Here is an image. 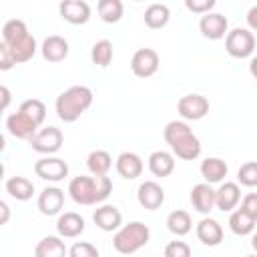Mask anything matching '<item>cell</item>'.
I'll return each instance as SVG.
<instances>
[{"label": "cell", "mask_w": 257, "mask_h": 257, "mask_svg": "<svg viewBox=\"0 0 257 257\" xmlns=\"http://www.w3.org/2000/svg\"><path fill=\"white\" fill-rule=\"evenodd\" d=\"M0 211H2V219H0V223L6 225V223H8V217H10V209H8V205H6L4 201L0 203Z\"/></svg>", "instance_id": "obj_43"}, {"label": "cell", "mask_w": 257, "mask_h": 257, "mask_svg": "<svg viewBox=\"0 0 257 257\" xmlns=\"http://www.w3.org/2000/svg\"><path fill=\"white\" fill-rule=\"evenodd\" d=\"M6 46H8V44H6ZM8 48H10V52H12L14 62H16V64H22V62H28V60L36 54V40H34L32 34H28V36H24L22 40H18L16 44H12V46H8Z\"/></svg>", "instance_id": "obj_29"}, {"label": "cell", "mask_w": 257, "mask_h": 257, "mask_svg": "<svg viewBox=\"0 0 257 257\" xmlns=\"http://www.w3.org/2000/svg\"><path fill=\"white\" fill-rule=\"evenodd\" d=\"M171 20V10L167 4H151L145 10V24L153 30L165 28Z\"/></svg>", "instance_id": "obj_26"}, {"label": "cell", "mask_w": 257, "mask_h": 257, "mask_svg": "<svg viewBox=\"0 0 257 257\" xmlns=\"http://www.w3.org/2000/svg\"><path fill=\"white\" fill-rule=\"evenodd\" d=\"M151 239V231L145 223L141 221H133L128 225H122L114 237H112V247L120 253V255H133L139 249H143Z\"/></svg>", "instance_id": "obj_4"}, {"label": "cell", "mask_w": 257, "mask_h": 257, "mask_svg": "<svg viewBox=\"0 0 257 257\" xmlns=\"http://www.w3.org/2000/svg\"><path fill=\"white\" fill-rule=\"evenodd\" d=\"M191 205L197 213L209 215L217 207V195L215 189L209 183H199L191 189Z\"/></svg>", "instance_id": "obj_12"}, {"label": "cell", "mask_w": 257, "mask_h": 257, "mask_svg": "<svg viewBox=\"0 0 257 257\" xmlns=\"http://www.w3.org/2000/svg\"><path fill=\"white\" fill-rule=\"evenodd\" d=\"M86 167L92 173V177H106L112 167V157L106 151L96 149L86 157Z\"/></svg>", "instance_id": "obj_27"}, {"label": "cell", "mask_w": 257, "mask_h": 257, "mask_svg": "<svg viewBox=\"0 0 257 257\" xmlns=\"http://www.w3.org/2000/svg\"><path fill=\"white\" fill-rule=\"evenodd\" d=\"M92 221H94V225H96L100 231L112 233V231H118V229H120V225H122V215H120V211H118L114 205H100L98 209H94Z\"/></svg>", "instance_id": "obj_15"}, {"label": "cell", "mask_w": 257, "mask_h": 257, "mask_svg": "<svg viewBox=\"0 0 257 257\" xmlns=\"http://www.w3.org/2000/svg\"><path fill=\"white\" fill-rule=\"evenodd\" d=\"M251 247L257 251V233H255V235H253V239H251Z\"/></svg>", "instance_id": "obj_45"}, {"label": "cell", "mask_w": 257, "mask_h": 257, "mask_svg": "<svg viewBox=\"0 0 257 257\" xmlns=\"http://www.w3.org/2000/svg\"><path fill=\"white\" fill-rule=\"evenodd\" d=\"M161 58L153 48H139L131 58V70L139 78H149L159 70Z\"/></svg>", "instance_id": "obj_7"}, {"label": "cell", "mask_w": 257, "mask_h": 257, "mask_svg": "<svg viewBox=\"0 0 257 257\" xmlns=\"http://www.w3.org/2000/svg\"><path fill=\"white\" fill-rule=\"evenodd\" d=\"M68 249L62 241V237L48 235L42 237L34 247V257H66Z\"/></svg>", "instance_id": "obj_24"}, {"label": "cell", "mask_w": 257, "mask_h": 257, "mask_svg": "<svg viewBox=\"0 0 257 257\" xmlns=\"http://www.w3.org/2000/svg\"><path fill=\"white\" fill-rule=\"evenodd\" d=\"M165 257H191V247L185 241H171L165 247Z\"/></svg>", "instance_id": "obj_37"}, {"label": "cell", "mask_w": 257, "mask_h": 257, "mask_svg": "<svg viewBox=\"0 0 257 257\" xmlns=\"http://www.w3.org/2000/svg\"><path fill=\"white\" fill-rule=\"evenodd\" d=\"M0 92H2V110H6L8 108V104H10V90H8V86H0Z\"/></svg>", "instance_id": "obj_42"}, {"label": "cell", "mask_w": 257, "mask_h": 257, "mask_svg": "<svg viewBox=\"0 0 257 257\" xmlns=\"http://www.w3.org/2000/svg\"><path fill=\"white\" fill-rule=\"evenodd\" d=\"M112 193V181L108 177H86L78 175L68 183V195L78 205L102 203Z\"/></svg>", "instance_id": "obj_2"}, {"label": "cell", "mask_w": 257, "mask_h": 257, "mask_svg": "<svg viewBox=\"0 0 257 257\" xmlns=\"http://www.w3.org/2000/svg\"><path fill=\"white\" fill-rule=\"evenodd\" d=\"M199 30L205 38L209 40H221L229 34V22L223 14L219 12H209L205 16H201L199 20Z\"/></svg>", "instance_id": "obj_11"}, {"label": "cell", "mask_w": 257, "mask_h": 257, "mask_svg": "<svg viewBox=\"0 0 257 257\" xmlns=\"http://www.w3.org/2000/svg\"><path fill=\"white\" fill-rule=\"evenodd\" d=\"M241 211H245L253 221H257V193H247L241 201Z\"/></svg>", "instance_id": "obj_39"}, {"label": "cell", "mask_w": 257, "mask_h": 257, "mask_svg": "<svg viewBox=\"0 0 257 257\" xmlns=\"http://www.w3.org/2000/svg\"><path fill=\"white\" fill-rule=\"evenodd\" d=\"M38 211L46 217H54L62 211V205H64V191L60 187H46L40 191L38 195Z\"/></svg>", "instance_id": "obj_13"}, {"label": "cell", "mask_w": 257, "mask_h": 257, "mask_svg": "<svg viewBox=\"0 0 257 257\" xmlns=\"http://www.w3.org/2000/svg\"><path fill=\"white\" fill-rule=\"evenodd\" d=\"M237 181L243 187H257V161L243 163L237 171Z\"/></svg>", "instance_id": "obj_35"}, {"label": "cell", "mask_w": 257, "mask_h": 257, "mask_svg": "<svg viewBox=\"0 0 257 257\" xmlns=\"http://www.w3.org/2000/svg\"><path fill=\"white\" fill-rule=\"evenodd\" d=\"M247 257H257V255H247Z\"/></svg>", "instance_id": "obj_46"}, {"label": "cell", "mask_w": 257, "mask_h": 257, "mask_svg": "<svg viewBox=\"0 0 257 257\" xmlns=\"http://www.w3.org/2000/svg\"><path fill=\"white\" fill-rule=\"evenodd\" d=\"M149 171L155 177H169L175 171V155L169 151H155L149 157Z\"/></svg>", "instance_id": "obj_23"}, {"label": "cell", "mask_w": 257, "mask_h": 257, "mask_svg": "<svg viewBox=\"0 0 257 257\" xmlns=\"http://www.w3.org/2000/svg\"><path fill=\"white\" fill-rule=\"evenodd\" d=\"M40 52L44 56V60L48 62H60L68 56V40L58 36V34H50L44 38L42 46H40Z\"/></svg>", "instance_id": "obj_19"}, {"label": "cell", "mask_w": 257, "mask_h": 257, "mask_svg": "<svg viewBox=\"0 0 257 257\" xmlns=\"http://www.w3.org/2000/svg\"><path fill=\"white\" fill-rule=\"evenodd\" d=\"M56 231H58V237H62V239H74L84 231V219L74 211H66V213L58 215Z\"/></svg>", "instance_id": "obj_17"}, {"label": "cell", "mask_w": 257, "mask_h": 257, "mask_svg": "<svg viewBox=\"0 0 257 257\" xmlns=\"http://www.w3.org/2000/svg\"><path fill=\"white\" fill-rule=\"evenodd\" d=\"M137 199L143 209L157 211L165 203V191L157 181H145V183H141V187L137 191Z\"/></svg>", "instance_id": "obj_14"}, {"label": "cell", "mask_w": 257, "mask_h": 257, "mask_svg": "<svg viewBox=\"0 0 257 257\" xmlns=\"http://www.w3.org/2000/svg\"><path fill=\"white\" fill-rule=\"evenodd\" d=\"M114 167H116V173H118L122 179L133 181V179L141 177V173H143V159H141L137 153L126 151V153H120V155L116 157Z\"/></svg>", "instance_id": "obj_20"}, {"label": "cell", "mask_w": 257, "mask_h": 257, "mask_svg": "<svg viewBox=\"0 0 257 257\" xmlns=\"http://www.w3.org/2000/svg\"><path fill=\"white\" fill-rule=\"evenodd\" d=\"M6 131L14 137V139H22V141H30L36 133H38V124L26 116L24 112L16 110L12 114L6 116Z\"/></svg>", "instance_id": "obj_10"}, {"label": "cell", "mask_w": 257, "mask_h": 257, "mask_svg": "<svg viewBox=\"0 0 257 257\" xmlns=\"http://www.w3.org/2000/svg\"><path fill=\"white\" fill-rule=\"evenodd\" d=\"M199 171H201V177L205 179V183L213 185V183H221V181L227 177L229 167H227V163H225L223 159H219V157H207V159L201 163Z\"/></svg>", "instance_id": "obj_22"}, {"label": "cell", "mask_w": 257, "mask_h": 257, "mask_svg": "<svg viewBox=\"0 0 257 257\" xmlns=\"http://www.w3.org/2000/svg\"><path fill=\"white\" fill-rule=\"evenodd\" d=\"M4 187L6 193L16 201H28L34 195V183L26 177H10Z\"/></svg>", "instance_id": "obj_25"}, {"label": "cell", "mask_w": 257, "mask_h": 257, "mask_svg": "<svg viewBox=\"0 0 257 257\" xmlns=\"http://www.w3.org/2000/svg\"><path fill=\"white\" fill-rule=\"evenodd\" d=\"M34 173L42 181L58 183L64 177H68V165H66V161H62L58 157H44L34 163Z\"/></svg>", "instance_id": "obj_8"}, {"label": "cell", "mask_w": 257, "mask_h": 257, "mask_svg": "<svg viewBox=\"0 0 257 257\" xmlns=\"http://www.w3.org/2000/svg\"><path fill=\"white\" fill-rule=\"evenodd\" d=\"M249 72H251V76L257 80V56L251 58V62H249Z\"/></svg>", "instance_id": "obj_44"}, {"label": "cell", "mask_w": 257, "mask_h": 257, "mask_svg": "<svg viewBox=\"0 0 257 257\" xmlns=\"http://www.w3.org/2000/svg\"><path fill=\"white\" fill-rule=\"evenodd\" d=\"M18 110L24 112L26 116H30L38 126H40V124L44 122V118H46V106H44V102L38 100V98H26V100L18 106Z\"/></svg>", "instance_id": "obj_34"}, {"label": "cell", "mask_w": 257, "mask_h": 257, "mask_svg": "<svg viewBox=\"0 0 257 257\" xmlns=\"http://www.w3.org/2000/svg\"><path fill=\"white\" fill-rule=\"evenodd\" d=\"M98 16L102 22L106 24H114L122 18V12H124V6L120 0H98Z\"/></svg>", "instance_id": "obj_32"}, {"label": "cell", "mask_w": 257, "mask_h": 257, "mask_svg": "<svg viewBox=\"0 0 257 257\" xmlns=\"http://www.w3.org/2000/svg\"><path fill=\"white\" fill-rule=\"evenodd\" d=\"M62 141H64V137H62V131L60 128H56V126H44L28 143H30L32 151L50 157V155H54V153L60 151Z\"/></svg>", "instance_id": "obj_6"}, {"label": "cell", "mask_w": 257, "mask_h": 257, "mask_svg": "<svg viewBox=\"0 0 257 257\" xmlns=\"http://www.w3.org/2000/svg\"><path fill=\"white\" fill-rule=\"evenodd\" d=\"M215 0H185V8L193 14H209L211 8H215Z\"/></svg>", "instance_id": "obj_38"}, {"label": "cell", "mask_w": 257, "mask_h": 257, "mask_svg": "<svg viewBox=\"0 0 257 257\" xmlns=\"http://www.w3.org/2000/svg\"><path fill=\"white\" fill-rule=\"evenodd\" d=\"M60 16L70 24H86L90 18V6L84 0H64L58 6Z\"/></svg>", "instance_id": "obj_16"}, {"label": "cell", "mask_w": 257, "mask_h": 257, "mask_svg": "<svg viewBox=\"0 0 257 257\" xmlns=\"http://www.w3.org/2000/svg\"><path fill=\"white\" fill-rule=\"evenodd\" d=\"M247 24H249L251 30H257V6L249 8V12H247Z\"/></svg>", "instance_id": "obj_41"}, {"label": "cell", "mask_w": 257, "mask_h": 257, "mask_svg": "<svg viewBox=\"0 0 257 257\" xmlns=\"http://www.w3.org/2000/svg\"><path fill=\"white\" fill-rule=\"evenodd\" d=\"M14 64H16V62H14V58H12L10 48H8L4 42H0V70H10Z\"/></svg>", "instance_id": "obj_40"}, {"label": "cell", "mask_w": 257, "mask_h": 257, "mask_svg": "<svg viewBox=\"0 0 257 257\" xmlns=\"http://www.w3.org/2000/svg\"><path fill=\"white\" fill-rule=\"evenodd\" d=\"M90 60L92 64L100 66V68H106L110 62H112V42L110 40H96L90 48Z\"/></svg>", "instance_id": "obj_33"}, {"label": "cell", "mask_w": 257, "mask_h": 257, "mask_svg": "<svg viewBox=\"0 0 257 257\" xmlns=\"http://www.w3.org/2000/svg\"><path fill=\"white\" fill-rule=\"evenodd\" d=\"M217 195V209L219 211H233L239 201H241V189H239V183H231V181H225L219 185V189L215 191Z\"/></svg>", "instance_id": "obj_21"}, {"label": "cell", "mask_w": 257, "mask_h": 257, "mask_svg": "<svg viewBox=\"0 0 257 257\" xmlns=\"http://www.w3.org/2000/svg\"><path fill=\"white\" fill-rule=\"evenodd\" d=\"M255 223H257V221H253L245 211H241V209L231 211V217H229V229H231L235 235L245 237V235L253 233Z\"/></svg>", "instance_id": "obj_31"}, {"label": "cell", "mask_w": 257, "mask_h": 257, "mask_svg": "<svg viewBox=\"0 0 257 257\" xmlns=\"http://www.w3.org/2000/svg\"><path fill=\"white\" fill-rule=\"evenodd\" d=\"M28 34H30V32H28V28H26V22L20 20V18H12V20H8V22L2 26V42L8 44V46L16 44L18 40H22V38L28 36Z\"/></svg>", "instance_id": "obj_30"}, {"label": "cell", "mask_w": 257, "mask_h": 257, "mask_svg": "<svg viewBox=\"0 0 257 257\" xmlns=\"http://www.w3.org/2000/svg\"><path fill=\"white\" fill-rule=\"evenodd\" d=\"M68 257H100L98 249L88 243V241H76L70 249H68Z\"/></svg>", "instance_id": "obj_36"}, {"label": "cell", "mask_w": 257, "mask_h": 257, "mask_svg": "<svg viewBox=\"0 0 257 257\" xmlns=\"http://www.w3.org/2000/svg\"><path fill=\"white\" fill-rule=\"evenodd\" d=\"M177 110L185 120H201L209 112V100L203 94H185L179 98Z\"/></svg>", "instance_id": "obj_9"}, {"label": "cell", "mask_w": 257, "mask_h": 257, "mask_svg": "<svg viewBox=\"0 0 257 257\" xmlns=\"http://www.w3.org/2000/svg\"><path fill=\"white\" fill-rule=\"evenodd\" d=\"M197 239L207 247H217L223 241V227L211 217H203L197 223Z\"/></svg>", "instance_id": "obj_18"}, {"label": "cell", "mask_w": 257, "mask_h": 257, "mask_svg": "<svg viewBox=\"0 0 257 257\" xmlns=\"http://www.w3.org/2000/svg\"><path fill=\"white\" fill-rule=\"evenodd\" d=\"M163 137L167 145L171 147L173 155L183 161H195L201 155V141L191 131V126L185 120H171L167 122Z\"/></svg>", "instance_id": "obj_1"}, {"label": "cell", "mask_w": 257, "mask_h": 257, "mask_svg": "<svg viewBox=\"0 0 257 257\" xmlns=\"http://www.w3.org/2000/svg\"><path fill=\"white\" fill-rule=\"evenodd\" d=\"M90 104H92V90L88 86L76 84L58 94L54 108L62 122H74L80 118L84 110L90 108Z\"/></svg>", "instance_id": "obj_3"}, {"label": "cell", "mask_w": 257, "mask_h": 257, "mask_svg": "<svg viewBox=\"0 0 257 257\" xmlns=\"http://www.w3.org/2000/svg\"><path fill=\"white\" fill-rule=\"evenodd\" d=\"M167 229L177 235V237H183L187 235L191 229H193V221H191V215L183 209H177V211H171L169 217H167Z\"/></svg>", "instance_id": "obj_28"}, {"label": "cell", "mask_w": 257, "mask_h": 257, "mask_svg": "<svg viewBox=\"0 0 257 257\" xmlns=\"http://www.w3.org/2000/svg\"><path fill=\"white\" fill-rule=\"evenodd\" d=\"M225 50L233 58H247L255 50V36L249 28H233L225 36Z\"/></svg>", "instance_id": "obj_5"}]
</instances>
